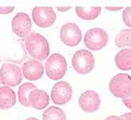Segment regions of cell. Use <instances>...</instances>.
Instances as JSON below:
<instances>
[{"mask_svg":"<svg viewBox=\"0 0 131 120\" xmlns=\"http://www.w3.org/2000/svg\"><path fill=\"white\" fill-rule=\"evenodd\" d=\"M115 44L117 47H131V30L123 29L119 31L115 38Z\"/></svg>","mask_w":131,"mask_h":120,"instance_id":"obj_19","label":"cell"},{"mask_svg":"<svg viewBox=\"0 0 131 120\" xmlns=\"http://www.w3.org/2000/svg\"><path fill=\"white\" fill-rule=\"evenodd\" d=\"M78 103L81 110L87 113L96 111L101 105V98L94 90H86L81 95Z\"/></svg>","mask_w":131,"mask_h":120,"instance_id":"obj_11","label":"cell"},{"mask_svg":"<svg viewBox=\"0 0 131 120\" xmlns=\"http://www.w3.org/2000/svg\"><path fill=\"white\" fill-rule=\"evenodd\" d=\"M122 117L125 119V120H131V112H128L126 114H123L122 115Z\"/></svg>","mask_w":131,"mask_h":120,"instance_id":"obj_25","label":"cell"},{"mask_svg":"<svg viewBox=\"0 0 131 120\" xmlns=\"http://www.w3.org/2000/svg\"><path fill=\"white\" fill-rule=\"evenodd\" d=\"M43 120H67L64 111L56 106H50L43 114Z\"/></svg>","mask_w":131,"mask_h":120,"instance_id":"obj_18","label":"cell"},{"mask_svg":"<svg viewBox=\"0 0 131 120\" xmlns=\"http://www.w3.org/2000/svg\"><path fill=\"white\" fill-rule=\"evenodd\" d=\"M77 15L81 19L84 20H93L96 19L101 14V8L100 7H77L75 9Z\"/></svg>","mask_w":131,"mask_h":120,"instance_id":"obj_16","label":"cell"},{"mask_svg":"<svg viewBox=\"0 0 131 120\" xmlns=\"http://www.w3.org/2000/svg\"><path fill=\"white\" fill-rule=\"evenodd\" d=\"M35 89H36V86L31 83H25L19 87L18 90V98L19 102L23 106H30L28 98H29L31 91Z\"/></svg>","mask_w":131,"mask_h":120,"instance_id":"obj_17","label":"cell"},{"mask_svg":"<svg viewBox=\"0 0 131 120\" xmlns=\"http://www.w3.org/2000/svg\"><path fill=\"white\" fill-rule=\"evenodd\" d=\"M122 20L127 26L131 27V7H126L123 10Z\"/></svg>","mask_w":131,"mask_h":120,"instance_id":"obj_20","label":"cell"},{"mask_svg":"<svg viewBox=\"0 0 131 120\" xmlns=\"http://www.w3.org/2000/svg\"><path fill=\"white\" fill-rule=\"evenodd\" d=\"M72 89L69 83L64 81L56 83L51 92V98L55 104H67L72 99Z\"/></svg>","mask_w":131,"mask_h":120,"instance_id":"obj_9","label":"cell"},{"mask_svg":"<svg viewBox=\"0 0 131 120\" xmlns=\"http://www.w3.org/2000/svg\"><path fill=\"white\" fill-rule=\"evenodd\" d=\"M16 103V95L15 91L9 87H0V109L7 110Z\"/></svg>","mask_w":131,"mask_h":120,"instance_id":"obj_14","label":"cell"},{"mask_svg":"<svg viewBox=\"0 0 131 120\" xmlns=\"http://www.w3.org/2000/svg\"><path fill=\"white\" fill-rule=\"evenodd\" d=\"M25 120H39V119H38V118H34V117H30V118H26Z\"/></svg>","mask_w":131,"mask_h":120,"instance_id":"obj_27","label":"cell"},{"mask_svg":"<svg viewBox=\"0 0 131 120\" xmlns=\"http://www.w3.org/2000/svg\"><path fill=\"white\" fill-rule=\"evenodd\" d=\"M60 35L61 41L68 47H76L81 43L82 38L81 29L73 22H68L62 26Z\"/></svg>","mask_w":131,"mask_h":120,"instance_id":"obj_7","label":"cell"},{"mask_svg":"<svg viewBox=\"0 0 131 120\" xmlns=\"http://www.w3.org/2000/svg\"><path fill=\"white\" fill-rule=\"evenodd\" d=\"M108 34L101 28L95 27L89 30L84 35V42L85 46L92 50H100L108 43Z\"/></svg>","mask_w":131,"mask_h":120,"instance_id":"obj_5","label":"cell"},{"mask_svg":"<svg viewBox=\"0 0 131 120\" xmlns=\"http://www.w3.org/2000/svg\"><path fill=\"white\" fill-rule=\"evenodd\" d=\"M0 83H1V79H0Z\"/></svg>","mask_w":131,"mask_h":120,"instance_id":"obj_28","label":"cell"},{"mask_svg":"<svg viewBox=\"0 0 131 120\" xmlns=\"http://www.w3.org/2000/svg\"><path fill=\"white\" fill-rule=\"evenodd\" d=\"M12 31L17 36L24 38L30 35L31 30V20L26 13L19 12L11 21Z\"/></svg>","mask_w":131,"mask_h":120,"instance_id":"obj_10","label":"cell"},{"mask_svg":"<svg viewBox=\"0 0 131 120\" xmlns=\"http://www.w3.org/2000/svg\"><path fill=\"white\" fill-rule=\"evenodd\" d=\"M22 73L26 79L36 81L42 78L43 75V66L38 60H28L23 64Z\"/></svg>","mask_w":131,"mask_h":120,"instance_id":"obj_12","label":"cell"},{"mask_svg":"<svg viewBox=\"0 0 131 120\" xmlns=\"http://www.w3.org/2000/svg\"><path fill=\"white\" fill-rule=\"evenodd\" d=\"M32 18L38 26L47 28L55 22L56 15L53 8L50 7H36L32 10Z\"/></svg>","mask_w":131,"mask_h":120,"instance_id":"obj_8","label":"cell"},{"mask_svg":"<svg viewBox=\"0 0 131 120\" xmlns=\"http://www.w3.org/2000/svg\"><path fill=\"white\" fill-rule=\"evenodd\" d=\"M14 7H0V14L7 15L11 13L14 10Z\"/></svg>","mask_w":131,"mask_h":120,"instance_id":"obj_21","label":"cell"},{"mask_svg":"<svg viewBox=\"0 0 131 120\" xmlns=\"http://www.w3.org/2000/svg\"><path fill=\"white\" fill-rule=\"evenodd\" d=\"M122 102H123V103L125 104V106L131 110V96L128 97V98H126V99H123Z\"/></svg>","mask_w":131,"mask_h":120,"instance_id":"obj_22","label":"cell"},{"mask_svg":"<svg viewBox=\"0 0 131 120\" xmlns=\"http://www.w3.org/2000/svg\"><path fill=\"white\" fill-rule=\"evenodd\" d=\"M123 7H106L105 9L110 11H118L121 10Z\"/></svg>","mask_w":131,"mask_h":120,"instance_id":"obj_24","label":"cell"},{"mask_svg":"<svg viewBox=\"0 0 131 120\" xmlns=\"http://www.w3.org/2000/svg\"><path fill=\"white\" fill-rule=\"evenodd\" d=\"M110 90L117 98L126 99L131 96V76L121 73L113 77L109 85Z\"/></svg>","mask_w":131,"mask_h":120,"instance_id":"obj_4","label":"cell"},{"mask_svg":"<svg viewBox=\"0 0 131 120\" xmlns=\"http://www.w3.org/2000/svg\"><path fill=\"white\" fill-rule=\"evenodd\" d=\"M68 64L64 57L58 53L51 55L45 62V70L48 77L52 80L63 78L67 71Z\"/></svg>","mask_w":131,"mask_h":120,"instance_id":"obj_2","label":"cell"},{"mask_svg":"<svg viewBox=\"0 0 131 120\" xmlns=\"http://www.w3.org/2000/svg\"><path fill=\"white\" fill-rule=\"evenodd\" d=\"M28 102L30 106L36 110H43L49 104V96L45 91L36 88L31 91Z\"/></svg>","mask_w":131,"mask_h":120,"instance_id":"obj_13","label":"cell"},{"mask_svg":"<svg viewBox=\"0 0 131 120\" xmlns=\"http://www.w3.org/2000/svg\"><path fill=\"white\" fill-rule=\"evenodd\" d=\"M115 63L122 71L131 70V49L125 48L118 51L115 56Z\"/></svg>","mask_w":131,"mask_h":120,"instance_id":"obj_15","label":"cell"},{"mask_svg":"<svg viewBox=\"0 0 131 120\" xmlns=\"http://www.w3.org/2000/svg\"><path fill=\"white\" fill-rule=\"evenodd\" d=\"M0 79L3 85L16 87L22 82V71L19 66L15 64L3 63L0 69Z\"/></svg>","mask_w":131,"mask_h":120,"instance_id":"obj_6","label":"cell"},{"mask_svg":"<svg viewBox=\"0 0 131 120\" xmlns=\"http://www.w3.org/2000/svg\"><path fill=\"white\" fill-rule=\"evenodd\" d=\"M105 120H125L122 116L119 117L117 115H110V116H108Z\"/></svg>","mask_w":131,"mask_h":120,"instance_id":"obj_23","label":"cell"},{"mask_svg":"<svg viewBox=\"0 0 131 120\" xmlns=\"http://www.w3.org/2000/svg\"><path fill=\"white\" fill-rule=\"evenodd\" d=\"M72 66L76 72L81 75H86L94 68V56L88 50H79L72 56Z\"/></svg>","mask_w":131,"mask_h":120,"instance_id":"obj_3","label":"cell"},{"mask_svg":"<svg viewBox=\"0 0 131 120\" xmlns=\"http://www.w3.org/2000/svg\"><path fill=\"white\" fill-rule=\"evenodd\" d=\"M71 8H72L71 7H56V9H57V10H59V11H62V12H64V11L69 10Z\"/></svg>","mask_w":131,"mask_h":120,"instance_id":"obj_26","label":"cell"},{"mask_svg":"<svg viewBox=\"0 0 131 120\" xmlns=\"http://www.w3.org/2000/svg\"><path fill=\"white\" fill-rule=\"evenodd\" d=\"M25 47L27 53L33 59L39 61L46 59L50 53L48 40L38 33H31L26 38Z\"/></svg>","mask_w":131,"mask_h":120,"instance_id":"obj_1","label":"cell"}]
</instances>
